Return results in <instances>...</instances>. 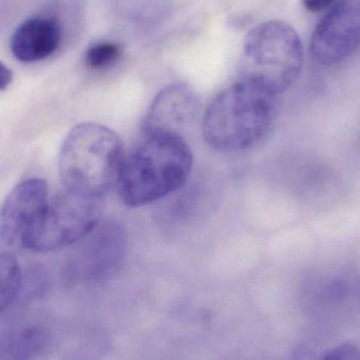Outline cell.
I'll use <instances>...</instances> for the list:
<instances>
[{
    "mask_svg": "<svg viewBox=\"0 0 360 360\" xmlns=\"http://www.w3.org/2000/svg\"><path fill=\"white\" fill-rule=\"evenodd\" d=\"M193 154L186 139L175 133H153L124 156L118 175L124 204L141 207L181 190L193 169Z\"/></svg>",
    "mask_w": 360,
    "mask_h": 360,
    "instance_id": "cell-1",
    "label": "cell"
},
{
    "mask_svg": "<svg viewBox=\"0 0 360 360\" xmlns=\"http://www.w3.org/2000/svg\"><path fill=\"white\" fill-rule=\"evenodd\" d=\"M273 122V95L241 78L218 94L207 108L203 139L216 151H243L260 143L272 129Z\"/></svg>",
    "mask_w": 360,
    "mask_h": 360,
    "instance_id": "cell-2",
    "label": "cell"
},
{
    "mask_svg": "<svg viewBox=\"0 0 360 360\" xmlns=\"http://www.w3.org/2000/svg\"><path fill=\"white\" fill-rule=\"evenodd\" d=\"M124 159L122 139L115 131L95 123L77 125L59 151L63 187L80 196L103 199L117 185Z\"/></svg>",
    "mask_w": 360,
    "mask_h": 360,
    "instance_id": "cell-3",
    "label": "cell"
},
{
    "mask_svg": "<svg viewBox=\"0 0 360 360\" xmlns=\"http://www.w3.org/2000/svg\"><path fill=\"white\" fill-rule=\"evenodd\" d=\"M304 50L289 23L270 20L248 33L243 42L241 74L275 97L287 91L302 71Z\"/></svg>",
    "mask_w": 360,
    "mask_h": 360,
    "instance_id": "cell-4",
    "label": "cell"
},
{
    "mask_svg": "<svg viewBox=\"0 0 360 360\" xmlns=\"http://www.w3.org/2000/svg\"><path fill=\"white\" fill-rule=\"evenodd\" d=\"M103 199L63 190L49 201L33 251L52 252L86 239L101 221Z\"/></svg>",
    "mask_w": 360,
    "mask_h": 360,
    "instance_id": "cell-5",
    "label": "cell"
},
{
    "mask_svg": "<svg viewBox=\"0 0 360 360\" xmlns=\"http://www.w3.org/2000/svg\"><path fill=\"white\" fill-rule=\"evenodd\" d=\"M48 184L34 178L11 190L0 209V245L8 253L33 249L49 205Z\"/></svg>",
    "mask_w": 360,
    "mask_h": 360,
    "instance_id": "cell-6",
    "label": "cell"
},
{
    "mask_svg": "<svg viewBox=\"0 0 360 360\" xmlns=\"http://www.w3.org/2000/svg\"><path fill=\"white\" fill-rule=\"evenodd\" d=\"M360 46V0H338L311 39V54L326 67L349 58Z\"/></svg>",
    "mask_w": 360,
    "mask_h": 360,
    "instance_id": "cell-7",
    "label": "cell"
},
{
    "mask_svg": "<svg viewBox=\"0 0 360 360\" xmlns=\"http://www.w3.org/2000/svg\"><path fill=\"white\" fill-rule=\"evenodd\" d=\"M198 106L196 93L190 86L184 82L168 85L154 97L143 120V130L146 135H180L194 122Z\"/></svg>",
    "mask_w": 360,
    "mask_h": 360,
    "instance_id": "cell-8",
    "label": "cell"
},
{
    "mask_svg": "<svg viewBox=\"0 0 360 360\" xmlns=\"http://www.w3.org/2000/svg\"><path fill=\"white\" fill-rule=\"evenodd\" d=\"M63 42V27L55 17L34 16L18 25L11 38V51L21 63L52 56Z\"/></svg>",
    "mask_w": 360,
    "mask_h": 360,
    "instance_id": "cell-9",
    "label": "cell"
},
{
    "mask_svg": "<svg viewBox=\"0 0 360 360\" xmlns=\"http://www.w3.org/2000/svg\"><path fill=\"white\" fill-rule=\"evenodd\" d=\"M21 287V270L12 253H0V315L18 295Z\"/></svg>",
    "mask_w": 360,
    "mask_h": 360,
    "instance_id": "cell-10",
    "label": "cell"
},
{
    "mask_svg": "<svg viewBox=\"0 0 360 360\" xmlns=\"http://www.w3.org/2000/svg\"><path fill=\"white\" fill-rule=\"evenodd\" d=\"M122 48L115 42H98L86 50L84 61L91 69L101 70L111 67L118 61Z\"/></svg>",
    "mask_w": 360,
    "mask_h": 360,
    "instance_id": "cell-11",
    "label": "cell"
},
{
    "mask_svg": "<svg viewBox=\"0 0 360 360\" xmlns=\"http://www.w3.org/2000/svg\"><path fill=\"white\" fill-rule=\"evenodd\" d=\"M326 359H360V348L356 345L345 344L330 351Z\"/></svg>",
    "mask_w": 360,
    "mask_h": 360,
    "instance_id": "cell-12",
    "label": "cell"
},
{
    "mask_svg": "<svg viewBox=\"0 0 360 360\" xmlns=\"http://www.w3.org/2000/svg\"><path fill=\"white\" fill-rule=\"evenodd\" d=\"M334 2L335 0H302L304 8L313 13L327 10L333 6Z\"/></svg>",
    "mask_w": 360,
    "mask_h": 360,
    "instance_id": "cell-13",
    "label": "cell"
},
{
    "mask_svg": "<svg viewBox=\"0 0 360 360\" xmlns=\"http://www.w3.org/2000/svg\"><path fill=\"white\" fill-rule=\"evenodd\" d=\"M13 77L14 75L12 70L0 61V91L6 90L10 86L11 82H13Z\"/></svg>",
    "mask_w": 360,
    "mask_h": 360,
    "instance_id": "cell-14",
    "label": "cell"
}]
</instances>
